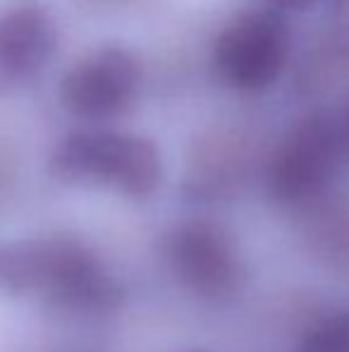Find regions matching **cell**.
I'll return each mask as SVG.
<instances>
[{
    "label": "cell",
    "mask_w": 349,
    "mask_h": 352,
    "mask_svg": "<svg viewBox=\"0 0 349 352\" xmlns=\"http://www.w3.org/2000/svg\"><path fill=\"white\" fill-rule=\"evenodd\" d=\"M340 125H342V137H345V146L349 151V103H347L345 113L340 116Z\"/></svg>",
    "instance_id": "obj_10"
},
{
    "label": "cell",
    "mask_w": 349,
    "mask_h": 352,
    "mask_svg": "<svg viewBox=\"0 0 349 352\" xmlns=\"http://www.w3.org/2000/svg\"><path fill=\"white\" fill-rule=\"evenodd\" d=\"M299 352H349V311L318 321L304 336Z\"/></svg>",
    "instance_id": "obj_8"
},
{
    "label": "cell",
    "mask_w": 349,
    "mask_h": 352,
    "mask_svg": "<svg viewBox=\"0 0 349 352\" xmlns=\"http://www.w3.org/2000/svg\"><path fill=\"white\" fill-rule=\"evenodd\" d=\"M184 352H208V350H184Z\"/></svg>",
    "instance_id": "obj_11"
},
{
    "label": "cell",
    "mask_w": 349,
    "mask_h": 352,
    "mask_svg": "<svg viewBox=\"0 0 349 352\" xmlns=\"http://www.w3.org/2000/svg\"><path fill=\"white\" fill-rule=\"evenodd\" d=\"M163 256L177 283L201 300H232L247 280L237 242L213 221L199 218L170 228L163 240Z\"/></svg>",
    "instance_id": "obj_5"
},
{
    "label": "cell",
    "mask_w": 349,
    "mask_h": 352,
    "mask_svg": "<svg viewBox=\"0 0 349 352\" xmlns=\"http://www.w3.org/2000/svg\"><path fill=\"white\" fill-rule=\"evenodd\" d=\"M347 153L340 116L311 111L280 137L265 166V187L278 204L304 206L323 197Z\"/></svg>",
    "instance_id": "obj_3"
},
{
    "label": "cell",
    "mask_w": 349,
    "mask_h": 352,
    "mask_svg": "<svg viewBox=\"0 0 349 352\" xmlns=\"http://www.w3.org/2000/svg\"><path fill=\"white\" fill-rule=\"evenodd\" d=\"M292 32L282 12L249 8L237 12L213 43V70L237 91H263L287 65Z\"/></svg>",
    "instance_id": "obj_4"
},
{
    "label": "cell",
    "mask_w": 349,
    "mask_h": 352,
    "mask_svg": "<svg viewBox=\"0 0 349 352\" xmlns=\"http://www.w3.org/2000/svg\"><path fill=\"white\" fill-rule=\"evenodd\" d=\"M58 48V22L36 0L0 10V96L32 82Z\"/></svg>",
    "instance_id": "obj_7"
},
{
    "label": "cell",
    "mask_w": 349,
    "mask_h": 352,
    "mask_svg": "<svg viewBox=\"0 0 349 352\" xmlns=\"http://www.w3.org/2000/svg\"><path fill=\"white\" fill-rule=\"evenodd\" d=\"M141 89V65L125 46H101L82 56L60 79V103L72 118L108 122L134 106Z\"/></svg>",
    "instance_id": "obj_6"
},
{
    "label": "cell",
    "mask_w": 349,
    "mask_h": 352,
    "mask_svg": "<svg viewBox=\"0 0 349 352\" xmlns=\"http://www.w3.org/2000/svg\"><path fill=\"white\" fill-rule=\"evenodd\" d=\"M316 3L318 0H261L263 8L278 10V12H285V10H306Z\"/></svg>",
    "instance_id": "obj_9"
},
{
    "label": "cell",
    "mask_w": 349,
    "mask_h": 352,
    "mask_svg": "<svg viewBox=\"0 0 349 352\" xmlns=\"http://www.w3.org/2000/svg\"><path fill=\"white\" fill-rule=\"evenodd\" d=\"M0 290L36 295L72 311L115 309L122 297L101 256L72 235L0 245Z\"/></svg>",
    "instance_id": "obj_1"
},
{
    "label": "cell",
    "mask_w": 349,
    "mask_h": 352,
    "mask_svg": "<svg viewBox=\"0 0 349 352\" xmlns=\"http://www.w3.org/2000/svg\"><path fill=\"white\" fill-rule=\"evenodd\" d=\"M51 173L67 185H96L130 199H146L163 180V161L158 146L141 135L82 130L56 146Z\"/></svg>",
    "instance_id": "obj_2"
}]
</instances>
